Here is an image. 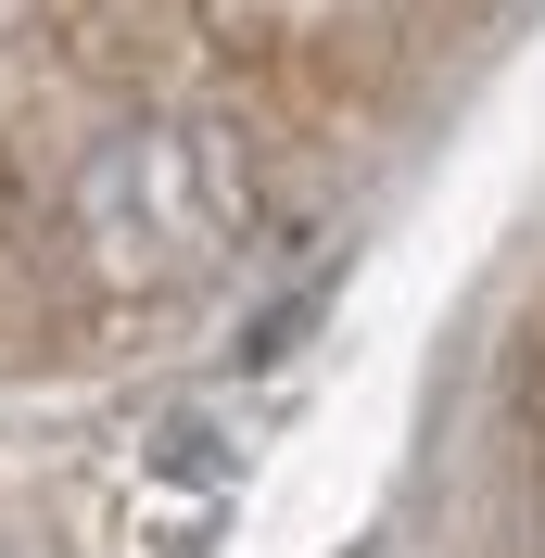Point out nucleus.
Here are the masks:
<instances>
[{
  "instance_id": "1",
  "label": "nucleus",
  "mask_w": 545,
  "mask_h": 558,
  "mask_svg": "<svg viewBox=\"0 0 545 558\" xmlns=\"http://www.w3.org/2000/svg\"><path fill=\"white\" fill-rule=\"evenodd\" d=\"M241 216H254V166H241V140L204 128V114H140L114 128L64 191V229L89 254V279L114 292H166V279H204L216 254L241 242Z\"/></svg>"
}]
</instances>
